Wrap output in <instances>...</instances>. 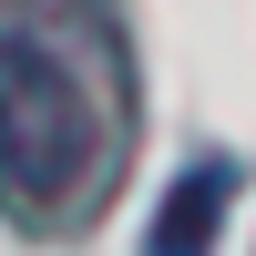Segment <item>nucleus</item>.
<instances>
[{
	"instance_id": "nucleus-2",
	"label": "nucleus",
	"mask_w": 256,
	"mask_h": 256,
	"mask_svg": "<svg viewBox=\"0 0 256 256\" xmlns=\"http://www.w3.org/2000/svg\"><path fill=\"white\" fill-rule=\"evenodd\" d=\"M226 205H236V164H184L174 174V195H164V216H154V236H144V256H205L216 246V226H226Z\"/></svg>"
},
{
	"instance_id": "nucleus-1",
	"label": "nucleus",
	"mask_w": 256,
	"mask_h": 256,
	"mask_svg": "<svg viewBox=\"0 0 256 256\" xmlns=\"http://www.w3.org/2000/svg\"><path fill=\"white\" fill-rule=\"evenodd\" d=\"M92 174V102H82L72 62L0 20V205L10 216H62L72 184Z\"/></svg>"
}]
</instances>
